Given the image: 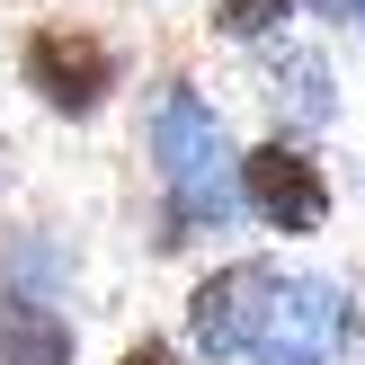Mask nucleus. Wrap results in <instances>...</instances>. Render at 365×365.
Instances as JSON below:
<instances>
[{
  "mask_svg": "<svg viewBox=\"0 0 365 365\" xmlns=\"http://www.w3.org/2000/svg\"><path fill=\"white\" fill-rule=\"evenodd\" d=\"M152 170H160V241H196L223 232L241 205V152H232L223 116L196 98L187 81H160L152 98Z\"/></svg>",
  "mask_w": 365,
  "mask_h": 365,
  "instance_id": "f257e3e1",
  "label": "nucleus"
},
{
  "mask_svg": "<svg viewBox=\"0 0 365 365\" xmlns=\"http://www.w3.org/2000/svg\"><path fill=\"white\" fill-rule=\"evenodd\" d=\"M18 89H27L45 116H98L107 98L125 89V53L107 45L98 27H71V18H45V27H27V45H18Z\"/></svg>",
  "mask_w": 365,
  "mask_h": 365,
  "instance_id": "f03ea898",
  "label": "nucleus"
},
{
  "mask_svg": "<svg viewBox=\"0 0 365 365\" xmlns=\"http://www.w3.org/2000/svg\"><path fill=\"white\" fill-rule=\"evenodd\" d=\"M277 303H285V267L277 259H223L214 277H196V294H187V348L205 365L259 356Z\"/></svg>",
  "mask_w": 365,
  "mask_h": 365,
  "instance_id": "7ed1b4c3",
  "label": "nucleus"
},
{
  "mask_svg": "<svg viewBox=\"0 0 365 365\" xmlns=\"http://www.w3.org/2000/svg\"><path fill=\"white\" fill-rule=\"evenodd\" d=\"M241 205L267 232H285V241H312L330 223V178H321L312 143L303 134H267L259 152H241Z\"/></svg>",
  "mask_w": 365,
  "mask_h": 365,
  "instance_id": "20e7f679",
  "label": "nucleus"
},
{
  "mask_svg": "<svg viewBox=\"0 0 365 365\" xmlns=\"http://www.w3.org/2000/svg\"><path fill=\"white\" fill-rule=\"evenodd\" d=\"M339 339H356V303H339L330 277H285L259 365H339Z\"/></svg>",
  "mask_w": 365,
  "mask_h": 365,
  "instance_id": "39448f33",
  "label": "nucleus"
},
{
  "mask_svg": "<svg viewBox=\"0 0 365 365\" xmlns=\"http://www.w3.org/2000/svg\"><path fill=\"white\" fill-rule=\"evenodd\" d=\"M71 356H81V330L45 294H0V365H71Z\"/></svg>",
  "mask_w": 365,
  "mask_h": 365,
  "instance_id": "423d86ee",
  "label": "nucleus"
},
{
  "mask_svg": "<svg viewBox=\"0 0 365 365\" xmlns=\"http://www.w3.org/2000/svg\"><path fill=\"white\" fill-rule=\"evenodd\" d=\"M277 107H285V125H321L330 116V63L321 53H294V63H277Z\"/></svg>",
  "mask_w": 365,
  "mask_h": 365,
  "instance_id": "0eeeda50",
  "label": "nucleus"
},
{
  "mask_svg": "<svg viewBox=\"0 0 365 365\" xmlns=\"http://www.w3.org/2000/svg\"><path fill=\"white\" fill-rule=\"evenodd\" d=\"M285 9H294V0H214V36H223V45H259V36L285 27Z\"/></svg>",
  "mask_w": 365,
  "mask_h": 365,
  "instance_id": "6e6552de",
  "label": "nucleus"
},
{
  "mask_svg": "<svg viewBox=\"0 0 365 365\" xmlns=\"http://www.w3.org/2000/svg\"><path fill=\"white\" fill-rule=\"evenodd\" d=\"M116 365H178V348H170V339H134Z\"/></svg>",
  "mask_w": 365,
  "mask_h": 365,
  "instance_id": "1a4fd4ad",
  "label": "nucleus"
},
{
  "mask_svg": "<svg viewBox=\"0 0 365 365\" xmlns=\"http://www.w3.org/2000/svg\"><path fill=\"white\" fill-rule=\"evenodd\" d=\"M321 18H365V0H312Z\"/></svg>",
  "mask_w": 365,
  "mask_h": 365,
  "instance_id": "9d476101",
  "label": "nucleus"
},
{
  "mask_svg": "<svg viewBox=\"0 0 365 365\" xmlns=\"http://www.w3.org/2000/svg\"><path fill=\"white\" fill-rule=\"evenodd\" d=\"M0 178H9V143H0Z\"/></svg>",
  "mask_w": 365,
  "mask_h": 365,
  "instance_id": "9b49d317",
  "label": "nucleus"
},
{
  "mask_svg": "<svg viewBox=\"0 0 365 365\" xmlns=\"http://www.w3.org/2000/svg\"><path fill=\"white\" fill-rule=\"evenodd\" d=\"M356 339H365V321H356Z\"/></svg>",
  "mask_w": 365,
  "mask_h": 365,
  "instance_id": "f8f14e48",
  "label": "nucleus"
}]
</instances>
